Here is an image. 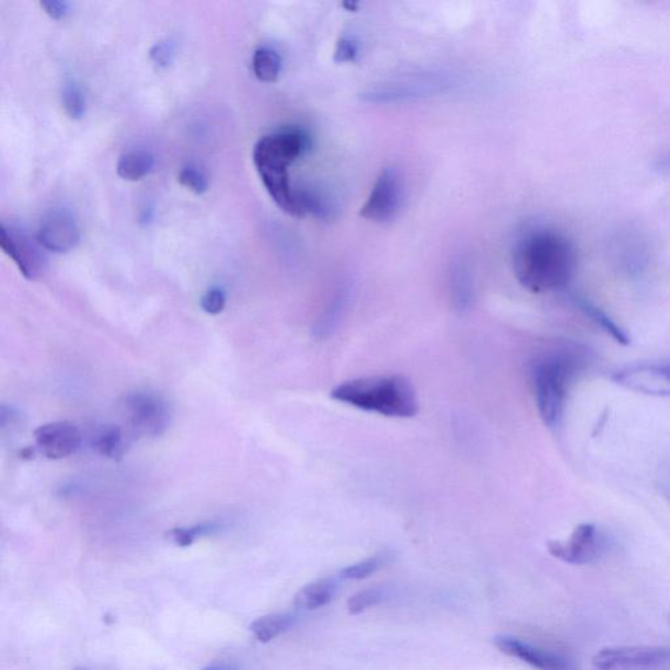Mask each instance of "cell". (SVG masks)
<instances>
[{"instance_id": "obj_13", "label": "cell", "mask_w": 670, "mask_h": 670, "mask_svg": "<svg viewBox=\"0 0 670 670\" xmlns=\"http://www.w3.org/2000/svg\"><path fill=\"white\" fill-rule=\"evenodd\" d=\"M38 243L53 253H69L80 243V230L76 218L67 210H53L38 227Z\"/></svg>"}, {"instance_id": "obj_14", "label": "cell", "mask_w": 670, "mask_h": 670, "mask_svg": "<svg viewBox=\"0 0 670 670\" xmlns=\"http://www.w3.org/2000/svg\"><path fill=\"white\" fill-rule=\"evenodd\" d=\"M82 432L70 421H51L35 431L37 452L49 460H62L76 454L82 447Z\"/></svg>"}, {"instance_id": "obj_12", "label": "cell", "mask_w": 670, "mask_h": 670, "mask_svg": "<svg viewBox=\"0 0 670 670\" xmlns=\"http://www.w3.org/2000/svg\"><path fill=\"white\" fill-rule=\"evenodd\" d=\"M495 646L500 652L519 659L525 665L539 670H576V662L567 655L547 651V649L531 645L515 636L499 635L495 638Z\"/></svg>"}, {"instance_id": "obj_33", "label": "cell", "mask_w": 670, "mask_h": 670, "mask_svg": "<svg viewBox=\"0 0 670 670\" xmlns=\"http://www.w3.org/2000/svg\"><path fill=\"white\" fill-rule=\"evenodd\" d=\"M656 168H658V170L661 172H670V152L666 153L665 157L658 159Z\"/></svg>"}, {"instance_id": "obj_28", "label": "cell", "mask_w": 670, "mask_h": 670, "mask_svg": "<svg viewBox=\"0 0 670 670\" xmlns=\"http://www.w3.org/2000/svg\"><path fill=\"white\" fill-rule=\"evenodd\" d=\"M178 181L181 185L196 194H204L209 190V180L197 166H185L178 174Z\"/></svg>"}, {"instance_id": "obj_11", "label": "cell", "mask_w": 670, "mask_h": 670, "mask_svg": "<svg viewBox=\"0 0 670 670\" xmlns=\"http://www.w3.org/2000/svg\"><path fill=\"white\" fill-rule=\"evenodd\" d=\"M0 246L26 279L35 280L45 270L46 259L38 240L18 228L0 226Z\"/></svg>"}, {"instance_id": "obj_9", "label": "cell", "mask_w": 670, "mask_h": 670, "mask_svg": "<svg viewBox=\"0 0 670 670\" xmlns=\"http://www.w3.org/2000/svg\"><path fill=\"white\" fill-rule=\"evenodd\" d=\"M612 380L628 391L670 398V360L643 361L620 368Z\"/></svg>"}, {"instance_id": "obj_2", "label": "cell", "mask_w": 670, "mask_h": 670, "mask_svg": "<svg viewBox=\"0 0 670 670\" xmlns=\"http://www.w3.org/2000/svg\"><path fill=\"white\" fill-rule=\"evenodd\" d=\"M310 134L287 127L261 138L253 150V162L274 203L288 216L300 217L297 186L291 184L290 166L311 150Z\"/></svg>"}, {"instance_id": "obj_18", "label": "cell", "mask_w": 670, "mask_h": 670, "mask_svg": "<svg viewBox=\"0 0 670 670\" xmlns=\"http://www.w3.org/2000/svg\"><path fill=\"white\" fill-rule=\"evenodd\" d=\"M126 437L123 428L116 425H106L92 435L91 447L103 458L114 461L124 458L126 452Z\"/></svg>"}, {"instance_id": "obj_1", "label": "cell", "mask_w": 670, "mask_h": 670, "mask_svg": "<svg viewBox=\"0 0 670 670\" xmlns=\"http://www.w3.org/2000/svg\"><path fill=\"white\" fill-rule=\"evenodd\" d=\"M576 263L573 241L548 228L529 231L513 247L515 276L522 287L535 293L566 288L574 278Z\"/></svg>"}, {"instance_id": "obj_29", "label": "cell", "mask_w": 670, "mask_h": 670, "mask_svg": "<svg viewBox=\"0 0 670 670\" xmlns=\"http://www.w3.org/2000/svg\"><path fill=\"white\" fill-rule=\"evenodd\" d=\"M358 39L353 36H342L335 46L334 60L337 63H353L359 56Z\"/></svg>"}, {"instance_id": "obj_8", "label": "cell", "mask_w": 670, "mask_h": 670, "mask_svg": "<svg viewBox=\"0 0 670 670\" xmlns=\"http://www.w3.org/2000/svg\"><path fill=\"white\" fill-rule=\"evenodd\" d=\"M592 670H670V647H609L594 655Z\"/></svg>"}, {"instance_id": "obj_3", "label": "cell", "mask_w": 670, "mask_h": 670, "mask_svg": "<svg viewBox=\"0 0 670 670\" xmlns=\"http://www.w3.org/2000/svg\"><path fill=\"white\" fill-rule=\"evenodd\" d=\"M585 367V355L575 347L553 348L533 360L532 391L540 417L547 427L561 426L569 390Z\"/></svg>"}, {"instance_id": "obj_34", "label": "cell", "mask_w": 670, "mask_h": 670, "mask_svg": "<svg viewBox=\"0 0 670 670\" xmlns=\"http://www.w3.org/2000/svg\"><path fill=\"white\" fill-rule=\"evenodd\" d=\"M204 670H238V669L233 668L232 666H228V665H219V666L207 667Z\"/></svg>"}, {"instance_id": "obj_7", "label": "cell", "mask_w": 670, "mask_h": 670, "mask_svg": "<svg viewBox=\"0 0 670 670\" xmlns=\"http://www.w3.org/2000/svg\"><path fill=\"white\" fill-rule=\"evenodd\" d=\"M127 424L140 437L158 438L166 431L171 411L158 393L136 391L127 393L123 401Z\"/></svg>"}, {"instance_id": "obj_23", "label": "cell", "mask_w": 670, "mask_h": 670, "mask_svg": "<svg viewBox=\"0 0 670 670\" xmlns=\"http://www.w3.org/2000/svg\"><path fill=\"white\" fill-rule=\"evenodd\" d=\"M253 71L261 82H276L281 71L280 56L272 48L257 49L253 56Z\"/></svg>"}, {"instance_id": "obj_22", "label": "cell", "mask_w": 670, "mask_h": 670, "mask_svg": "<svg viewBox=\"0 0 670 670\" xmlns=\"http://www.w3.org/2000/svg\"><path fill=\"white\" fill-rule=\"evenodd\" d=\"M571 299L589 319H592L596 325L600 326L602 331L609 333V335L619 342V344H629L628 334L623 331L620 325H616L614 320L609 317L607 312L602 311L601 308L593 304L592 301H589L586 298L578 297V294H573Z\"/></svg>"}, {"instance_id": "obj_10", "label": "cell", "mask_w": 670, "mask_h": 670, "mask_svg": "<svg viewBox=\"0 0 670 670\" xmlns=\"http://www.w3.org/2000/svg\"><path fill=\"white\" fill-rule=\"evenodd\" d=\"M404 200V186L397 170L385 168L374 183L360 217L371 222L385 223L395 217Z\"/></svg>"}, {"instance_id": "obj_24", "label": "cell", "mask_w": 670, "mask_h": 670, "mask_svg": "<svg viewBox=\"0 0 670 670\" xmlns=\"http://www.w3.org/2000/svg\"><path fill=\"white\" fill-rule=\"evenodd\" d=\"M220 531L218 522H200L192 527L173 528L166 533V539L180 547H189L199 539L216 534Z\"/></svg>"}, {"instance_id": "obj_26", "label": "cell", "mask_w": 670, "mask_h": 670, "mask_svg": "<svg viewBox=\"0 0 670 670\" xmlns=\"http://www.w3.org/2000/svg\"><path fill=\"white\" fill-rule=\"evenodd\" d=\"M386 561V555H374V557L354 563L347 566L339 573L340 579L345 580H363L370 578L371 575L383 567Z\"/></svg>"}, {"instance_id": "obj_17", "label": "cell", "mask_w": 670, "mask_h": 670, "mask_svg": "<svg viewBox=\"0 0 670 670\" xmlns=\"http://www.w3.org/2000/svg\"><path fill=\"white\" fill-rule=\"evenodd\" d=\"M351 291V286L345 284L340 285L337 291L334 292L330 304L325 308L323 316L320 317L316 327H314V333H316L317 337H327V335H331L337 330L339 321L344 317L346 308L348 303H350Z\"/></svg>"}, {"instance_id": "obj_27", "label": "cell", "mask_w": 670, "mask_h": 670, "mask_svg": "<svg viewBox=\"0 0 670 670\" xmlns=\"http://www.w3.org/2000/svg\"><path fill=\"white\" fill-rule=\"evenodd\" d=\"M384 591L380 588H370L365 589V591H360L355 593L353 598L347 601V611L351 615H357L367 611L374 605H378L379 602L383 601Z\"/></svg>"}, {"instance_id": "obj_30", "label": "cell", "mask_w": 670, "mask_h": 670, "mask_svg": "<svg viewBox=\"0 0 670 670\" xmlns=\"http://www.w3.org/2000/svg\"><path fill=\"white\" fill-rule=\"evenodd\" d=\"M227 293L222 287H211L200 299V308L211 316H217L224 311Z\"/></svg>"}, {"instance_id": "obj_16", "label": "cell", "mask_w": 670, "mask_h": 670, "mask_svg": "<svg viewBox=\"0 0 670 670\" xmlns=\"http://www.w3.org/2000/svg\"><path fill=\"white\" fill-rule=\"evenodd\" d=\"M338 582L326 578L310 582L294 596L293 604L303 611H316L333 600L337 593Z\"/></svg>"}, {"instance_id": "obj_32", "label": "cell", "mask_w": 670, "mask_h": 670, "mask_svg": "<svg viewBox=\"0 0 670 670\" xmlns=\"http://www.w3.org/2000/svg\"><path fill=\"white\" fill-rule=\"evenodd\" d=\"M39 4H42L45 12L55 20L63 19L67 13L70 12V3L60 2V0H44V2Z\"/></svg>"}, {"instance_id": "obj_6", "label": "cell", "mask_w": 670, "mask_h": 670, "mask_svg": "<svg viewBox=\"0 0 670 670\" xmlns=\"http://www.w3.org/2000/svg\"><path fill=\"white\" fill-rule=\"evenodd\" d=\"M609 535L594 524H580L566 541H548L547 551L568 565L586 566L604 558L611 551Z\"/></svg>"}, {"instance_id": "obj_15", "label": "cell", "mask_w": 670, "mask_h": 670, "mask_svg": "<svg viewBox=\"0 0 670 670\" xmlns=\"http://www.w3.org/2000/svg\"><path fill=\"white\" fill-rule=\"evenodd\" d=\"M297 204L300 217L311 213L320 220H331L338 211L331 194L319 189V187H297Z\"/></svg>"}, {"instance_id": "obj_21", "label": "cell", "mask_w": 670, "mask_h": 670, "mask_svg": "<svg viewBox=\"0 0 670 670\" xmlns=\"http://www.w3.org/2000/svg\"><path fill=\"white\" fill-rule=\"evenodd\" d=\"M294 622H297V616L292 614H269L254 621L250 629L254 638L261 643H269L288 632L294 625Z\"/></svg>"}, {"instance_id": "obj_5", "label": "cell", "mask_w": 670, "mask_h": 670, "mask_svg": "<svg viewBox=\"0 0 670 670\" xmlns=\"http://www.w3.org/2000/svg\"><path fill=\"white\" fill-rule=\"evenodd\" d=\"M459 85L458 78L451 73H413L386 80L360 93L361 102L368 104H398L415 102L427 97L443 95Z\"/></svg>"}, {"instance_id": "obj_25", "label": "cell", "mask_w": 670, "mask_h": 670, "mask_svg": "<svg viewBox=\"0 0 670 670\" xmlns=\"http://www.w3.org/2000/svg\"><path fill=\"white\" fill-rule=\"evenodd\" d=\"M62 104L67 116L71 119H82L86 112L85 95L76 83L65 85L62 91Z\"/></svg>"}, {"instance_id": "obj_20", "label": "cell", "mask_w": 670, "mask_h": 670, "mask_svg": "<svg viewBox=\"0 0 670 670\" xmlns=\"http://www.w3.org/2000/svg\"><path fill=\"white\" fill-rule=\"evenodd\" d=\"M155 166V158L145 150H136L120 157L117 164V173L126 181H139L152 172Z\"/></svg>"}, {"instance_id": "obj_19", "label": "cell", "mask_w": 670, "mask_h": 670, "mask_svg": "<svg viewBox=\"0 0 670 670\" xmlns=\"http://www.w3.org/2000/svg\"><path fill=\"white\" fill-rule=\"evenodd\" d=\"M451 291L453 303L459 311H466L474 300L472 273L464 261H455L451 269Z\"/></svg>"}, {"instance_id": "obj_31", "label": "cell", "mask_w": 670, "mask_h": 670, "mask_svg": "<svg viewBox=\"0 0 670 670\" xmlns=\"http://www.w3.org/2000/svg\"><path fill=\"white\" fill-rule=\"evenodd\" d=\"M174 56L173 46L168 43H160L152 46L150 57L159 67H168L172 63Z\"/></svg>"}, {"instance_id": "obj_4", "label": "cell", "mask_w": 670, "mask_h": 670, "mask_svg": "<svg viewBox=\"0 0 670 670\" xmlns=\"http://www.w3.org/2000/svg\"><path fill=\"white\" fill-rule=\"evenodd\" d=\"M331 395L340 404L390 418H412L419 412L417 391L401 374L348 380L335 386Z\"/></svg>"}]
</instances>
